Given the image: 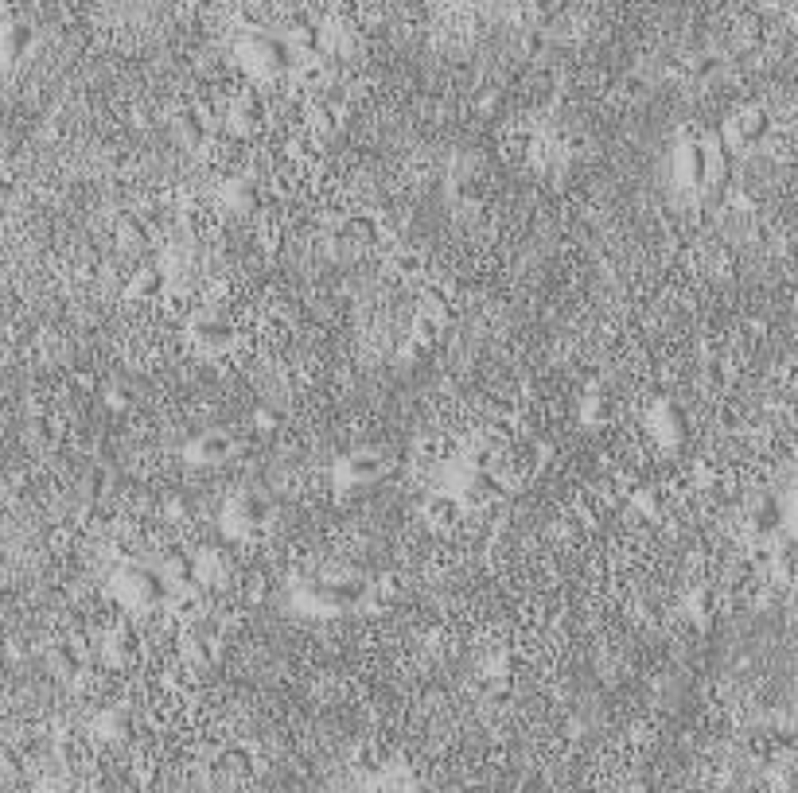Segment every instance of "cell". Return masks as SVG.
<instances>
[{
  "label": "cell",
  "mask_w": 798,
  "mask_h": 793,
  "mask_svg": "<svg viewBox=\"0 0 798 793\" xmlns=\"http://www.w3.org/2000/svg\"><path fill=\"white\" fill-rule=\"evenodd\" d=\"M783 522H787V514H783L779 498L759 494V498L752 502V529H756V537H771V533H779Z\"/></svg>",
  "instance_id": "1"
},
{
  "label": "cell",
  "mask_w": 798,
  "mask_h": 793,
  "mask_svg": "<svg viewBox=\"0 0 798 793\" xmlns=\"http://www.w3.org/2000/svg\"><path fill=\"white\" fill-rule=\"evenodd\" d=\"M767 137V113L764 110H744L732 121V140L736 145H759Z\"/></svg>",
  "instance_id": "2"
}]
</instances>
